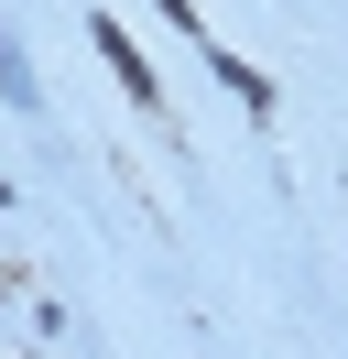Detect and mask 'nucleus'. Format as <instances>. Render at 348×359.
Segmentation results:
<instances>
[{"instance_id":"obj_1","label":"nucleus","mask_w":348,"mask_h":359,"mask_svg":"<svg viewBox=\"0 0 348 359\" xmlns=\"http://www.w3.org/2000/svg\"><path fill=\"white\" fill-rule=\"evenodd\" d=\"M87 44H98V66H109V76H120V88H130V98H142V109H152V98H163V76H152V66H142V44H130V33H120V22H87Z\"/></svg>"},{"instance_id":"obj_2","label":"nucleus","mask_w":348,"mask_h":359,"mask_svg":"<svg viewBox=\"0 0 348 359\" xmlns=\"http://www.w3.org/2000/svg\"><path fill=\"white\" fill-rule=\"evenodd\" d=\"M0 98H11V109H44V88H33V66H22V33L0 22Z\"/></svg>"},{"instance_id":"obj_3","label":"nucleus","mask_w":348,"mask_h":359,"mask_svg":"<svg viewBox=\"0 0 348 359\" xmlns=\"http://www.w3.org/2000/svg\"><path fill=\"white\" fill-rule=\"evenodd\" d=\"M207 66H218V88H229L239 109H272V76H261V66H239V55H207Z\"/></svg>"}]
</instances>
